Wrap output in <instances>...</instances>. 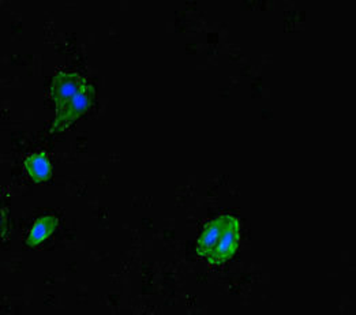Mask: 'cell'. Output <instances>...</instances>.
<instances>
[{"label": "cell", "instance_id": "1", "mask_svg": "<svg viewBox=\"0 0 356 315\" xmlns=\"http://www.w3.org/2000/svg\"><path fill=\"white\" fill-rule=\"evenodd\" d=\"M93 100H95V88L88 83L83 89H81L76 93V96L69 104L66 105L62 111L56 112L58 116L51 127V134L63 133L65 130H67L78 118H81L83 113L89 111V108L93 104Z\"/></svg>", "mask_w": 356, "mask_h": 315}, {"label": "cell", "instance_id": "2", "mask_svg": "<svg viewBox=\"0 0 356 315\" xmlns=\"http://www.w3.org/2000/svg\"><path fill=\"white\" fill-rule=\"evenodd\" d=\"M88 85L86 79L76 72H59L54 76L49 88L51 99L56 103V112L72 102L76 93Z\"/></svg>", "mask_w": 356, "mask_h": 315}, {"label": "cell", "instance_id": "3", "mask_svg": "<svg viewBox=\"0 0 356 315\" xmlns=\"http://www.w3.org/2000/svg\"><path fill=\"white\" fill-rule=\"evenodd\" d=\"M238 245H239V221L235 217L229 216L227 227L218 243L216 245L212 255L208 258V261L213 265H220L228 261L231 257H234Z\"/></svg>", "mask_w": 356, "mask_h": 315}, {"label": "cell", "instance_id": "4", "mask_svg": "<svg viewBox=\"0 0 356 315\" xmlns=\"http://www.w3.org/2000/svg\"><path fill=\"white\" fill-rule=\"evenodd\" d=\"M228 220H229V214H224V216H220L212 221H209L205 225L202 236L198 242V254L201 257H204L205 259H208L212 255L216 245L218 243V241L227 227Z\"/></svg>", "mask_w": 356, "mask_h": 315}, {"label": "cell", "instance_id": "5", "mask_svg": "<svg viewBox=\"0 0 356 315\" xmlns=\"http://www.w3.org/2000/svg\"><path fill=\"white\" fill-rule=\"evenodd\" d=\"M56 227H58V218L55 216L40 217L29 232L26 245H31V247H36L37 245H40L42 241H45L47 238H49L54 234Z\"/></svg>", "mask_w": 356, "mask_h": 315}, {"label": "cell", "instance_id": "6", "mask_svg": "<svg viewBox=\"0 0 356 315\" xmlns=\"http://www.w3.org/2000/svg\"><path fill=\"white\" fill-rule=\"evenodd\" d=\"M25 168L35 181H45L51 177L52 168L45 152L35 153L26 159Z\"/></svg>", "mask_w": 356, "mask_h": 315}]
</instances>
